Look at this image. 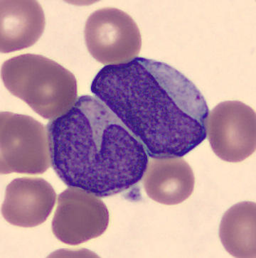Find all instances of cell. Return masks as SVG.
Segmentation results:
<instances>
[{
	"instance_id": "cell-1",
	"label": "cell",
	"mask_w": 256,
	"mask_h": 258,
	"mask_svg": "<svg viewBox=\"0 0 256 258\" xmlns=\"http://www.w3.org/2000/svg\"><path fill=\"white\" fill-rule=\"evenodd\" d=\"M91 90L152 158L184 157L207 138L205 98L189 79L164 62L136 57L105 66Z\"/></svg>"
},
{
	"instance_id": "cell-2",
	"label": "cell",
	"mask_w": 256,
	"mask_h": 258,
	"mask_svg": "<svg viewBox=\"0 0 256 258\" xmlns=\"http://www.w3.org/2000/svg\"><path fill=\"white\" fill-rule=\"evenodd\" d=\"M51 165L58 177L98 197L129 189L149 162L143 144L98 98L82 96L47 124Z\"/></svg>"
},
{
	"instance_id": "cell-3",
	"label": "cell",
	"mask_w": 256,
	"mask_h": 258,
	"mask_svg": "<svg viewBox=\"0 0 256 258\" xmlns=\"http://www.w3.org/2000/svg\"><path fill=\"white\" fill-rule=\"evenodd\" d=\"M2 79L14 96L45 119H54L77 100V81L59 63L41 55L27 53L3 63Z\"/></svg>"
},
{
	"instance_id": "cell-4",
	"label": "cell",
	"mask_w": 256,
	"mask_h": 258,
	"mask_svg": "<svg viewBox=\"0 0 256 258\" xmlns=\"http://www.w3.org/2000/svg\"><path fill=\"white\" fill-rule=\"evenodd\" d=\"M1 174H43L50 165L47 130L28 115L1 112Z\"/></svg>"
},
{
	"instance_id": "cell-5",
	"label": "cell",
	"mask_w": 256,
	"mask_h": 258,
	"mask_svg": "<svg viewBox=\"0 0 256 258\" xmlns=\"http://www.w3.org/2000/svg\"><path fill=\"white\" fill-rule=\"evenodd\" d=\"M84 36L91 56L106 66L131 61L141 49L138 26L119 9L107 8L93 12L85 26Z\"/></svg>"
},
{
	"instance_id": "cell-6",
	"label": "cell",
	"mask_w": 256,
	"mask_h": 258,
	"mask_svg": "<svg viewBox=\"0 0 256 258\" xmlns=\"http://www.w3.org/2000/svg\"><path fill=\"white\" fill-rule=\"evenodd\" d=\"M255 112L236 100L225 101L207 117V135L213 151L228 162H240L255 151Z\"/></svg>"
},
{
	"instance_id": "cell-7",
	"label": "cell",
	"mask_w": 256,
	"mask_h": 258,
	"mask_svg": "<svg viewBox=\"0 0 256 258\" xmlns=\"http://www.w3.org/2000/svg\"><path fill=\"white\" fill-rule=\"evenodd\" d=\"M108 224V209L96 195L69 187L58 196L52 230L60 241L79 245L103 234Z\"/></svg>"
},
{
	"instance_id": "cell-8",
	"label": "cell",
	"mask_w": 256,
	"mask_h": 258,
	"mask_svg": "<svg viewBox=\"0 0 256 258\" xmlns=\"http://www.w3.org/2000/svg\"><path fill=\"white\" fill-rule=\"evenodd\" d=\"M56 199L52 186L44 179L18 178L7 187L2 214L10 224L33 228L46 221Z\"/></svg>"
},
{
	"instance_id": "cell-9",
	"label": "cell",
	"mask_w": 256,
	"mask_h": 258,
	"mask_svg": "<svg viewBox=\"0 0 256 258\" xmlns=\"http://www.w3.org/2000/svg\"><path fill=\"white\" fill-rule=\"evenodd\" d=\"M1 52L12 53L30 47L42 35L43 9L34 0H1Z\"/></svg>"
},
{
	"instance_id": "cell-10",
	"label": "cell",
	"mask_w": 256,
	"mask_h": 258,
	"mask_svg": "<svg viewBox=\"0 0 256 258\" xmlns=\"http://www.w3.org/2000/svg\"><path fill=\"white\" fill-rule=\"evenodd\" d=\"M144 175L147 195L164 205L181 204L191 195L195 188L193 171L180 157L152 158Z\"/></svg>"
},
{
	"instance_id": "cell-11",
	"label": "cell",
	"mask_w": 256,
	"mask_h": 258,
	"mask_svg": "<svg viewBox=\"0 0 256 258\" xmlns=\"http://www.w3.org/2000/svg\"><path fill=\"white\" fill-rule=\"evenodd\" d=\"M219 236L226 250L236 257H255V204H237L221 220Z\"/></svg>"
}]
</instances>
